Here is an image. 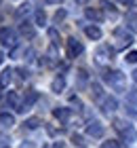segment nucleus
Segmentation results:
<instances>
[{"label": "nucleus", "mask_w": 137, "mask_h": 148, "mask_svg": "<svg viewBox=\"0 0 137 148\" xmlns=\"http://www.w3.org/2000/svg\"><path fill=\"white\" fill-rule=\"evenodd\" d=\"M114 127H116V131H120V136H122V140H125L127 144L137 140V131L129 123H125V121H114Z\"/></svg>", "instance_id": "f257e3e1"}, {"label": "nucleus", "mask_w": 137, "mask_h": 148, "mask_svg": "<svg viewBox=\"0 0 137 148\" xmlns=\"http://www.w3.org/2000/svg\"><path fill=\"white\" fill-rule=\"evenodd\" d=\"M38 97H40V95H38V91H36V89L25 91V95H23V99H21V112H23V110H30L32 106L38 102Z\"/></svg>", "instance_id": "f03ea898"}, {"label": "nucleus", "mask_w": 137, "mask_h": 148, "mask_svg": "<svg viewBox=\"0 0 137 148\" xmlns=\"http://www.w3.org/2000/svg\"><path fill=\"white\" fill-rule=\"evenodd\" d=\"M67 57H78L82 51H85V47H82V42L80 40H76V38H67Z\"/></svg>", "instance_id": "7ed1b4c3"}, {"label": "nucleus", "mask_w": 137, "mask_h": 148, "mask_svg": "<svg viewBox=\"0 0 137 148\" xmlns=\"http://www.w3.org/2000/svg\"><path fill=\"white\" fill-rule=\"evenodd\" d=\"M87 136L101 138V136H104V125H101L99 121H89V123H87Z\"/></svg>", "instance_id": "20e7f679"}, {"label": "nucleus", "mask_w": 137, "mask_h": 148, "mask_svg": "<svg viewBox=\"0 0 137 148\" xmlns=\"http://www.w3.org/2000/svg\"><path fill=\"white\" fill-rule=\"evenodd\" d=\"M0 42L13 49V47H15V34H13V30H9V28H0Z\"/></svg>", "instance_id": "39448f33"}, {"label": "nucleus", "mask_w": 137, "mask_h": 148, "mask_svg": "<svg viewBox=\"0 0 137 148\" xmlns=\"http://www.w3.org/2000/svg\"><path fill=\"white\" fill-rule=\"evenodd\" d=\"M104 78L108 80L110 85H114V87H122V74L116 72V70H114V72H106Z\"/></svg>", "instance_id": "423d86ee"}, {"label": "nucleus", "mask_w": 137, "mask_h": 148, "mask_svg": "<svg viewBox=\"0 0 137 148\" xmlns=\"http://www.w3.org/2000/svg\"><path fill=\"white\" fill-rule=\"evenodd\" d=\"M116 108H118V102H116V97H106L104 102H101V110L104 112H114Z\"/></svg>", "instance_id": "0eeeda50"}, {"label": "nucleus", "mask_w": 137, "mask_h": 148, "mask_svg": "<svg viewBox=\"0 0 137 148\" xmlns=\"http://www.w3.org/2000/svg\"><path fill=\"white\" fill-rule=\"evenodd\" d=\"M6 106H9V108H15V110H19L21 112V104H19V95L15 91H11L9 95H6Z\"/></svg>", "instance_id": "6e6552de"}, {"label": "nucleus", "mask_w": 137, "mask_h": 148, "mask_svg": "<svg viewBox=\"0 0 137 148\" xmlns=\"http://www.w3.org/2000/svg\"><path fill=\"white\" fill-rule=\"evenodd\" d=\"M70 108H55L53 110V116L55 119H59L61 121V123H67V121H70Z\"/></svg>", "instance_id": "1a4fd4ad"}, {"label": "nucleus", "mask_w": 137, "mask_h": 148, "mask_svg": "<svg viewBox=\"0 0 137 148\" xmlns=\"http://www.w3.org/2000/svg\"><path fill=\"white\" fill-rule=\"evenodd\" d=\"M15 125V116H13L11 112H0V127H13Z\"/></svg>", "instance_id": "9d476101"}, {"label": "nucleus", "mask_w": 137, "mask_h": 148, "mask_svg": "<svg viewBox=\"0 0 137 148\" xmlns=\"http://www.w3.org/2000/svg\"><path fill=\"white\" fill-rule=\"evenodd\" d=\"M19 32H21V36H25V38H34L36 36V30L32 28V23H25V21L19 25Z\"/></svg>", "instance_id": "9b49d317"}, {"label": "nucleus", "mask_w": 137, "mask_h": 148, "mask_svg": "<svg viewBox=\"0 0 137 148\" xmlns=\"http://www.w3.org/2000/svg\"><path fill=\"white\" fill-rule=\"evenodd\" d=\"M85 34H87L89 38H93V40H99V38H101V30L97 28V25H87V28H85Z\"/></svg>", "instance_id": "f8f14e48"}, {"label": "nucleus", "mask_w": 137, "mask_h": 148, "mask_svg": "<svg viewBox=\"0 0 137 148\" xmlns=\"http://www.w3.org/2000/svg\"><path fill=\"white\" fill-rule=\"evenodd\" d=\"M91 95H93L95 102H104V91H101V85H99V83H93V87H91Z\"/></svg>", "instance_id": "ddd939ff"}, {"label": "nucleus", "mask_w": 137, "mask_h": 148, "mask_svg": "<svg viewBox=\"0 0 137 148\" xmlns=\"http://www.w3.org/2000/svg\"><path fill=\"white\" fill-rule=\"evenodd\" d=\"M11 80H13V70H11V68H6L2 74H0V87H2V89H4V87H9Z\"/></svg>", "instance_id": "4468645a"}, {"label": "nucleus", "mask_w": 137, "mask_h": 148, "mask_svg": "<svg viewBox=\"0 0 137 148\" xmlns=\"http://www.w3.org/2000/svg\"><path fill=\"white\" fill-rule=\"evenodd\" d=\"M85 13H87V17H89V19H93V21H97V23H99V21H104V15H101L97 9H87Z\"/></svg>", "instance_id": "2eb2a0df"}, {"label": "nucleus", "mask_w": 137, "mask_h": 148, "mask_svg": "<svg viewBox=\"0 0 137 148\" xmlns=\"http://www.w3.org/2000/svg\"><path fill=\"white\" fill-rule=\"evenodd\" d=\"M63 87H65V80H63V76H57V78L53 80L51 89H53L55 93H59V91H63Z\"/></svg>", "instance_id": "dca6fc26"}, {"label": "nucleus", "mask_w": 137, "mask_h": 148, "mask_svg": "<svg viewBox=\"0 0 137 148\" xmlns=\"http://www.w3.org/2000/svg\"><path fill=\"white\" fill-rule=\"evenodd\" d=\"M40 123H42V121H40L38 116H32V119H27V121H25V123H23V125L27 127V129H36V127H38Z\"/></svg>", "instance_id": "f3484780"}, {"label": "nucleus", "mask_w": 137, "mask_h": 148, "mask_svg": "<svg viewBox=\"0 0 137 148\" xmlns=\"http://www.w3.org/2000/svg\"><path fill=\"white\" fill-rule=\"evenodd\" d=\"M32 11V4H21V6H19V9H17V17H23V15H27V13H30Z\"/></svg>", "instance_id": "a211bd4d"}, {"label": "nucleus", "mask_w": 137, "mask_h": 148, "mask_svg": "<svg viewBox=\"0 0 137 148\" xmlns=\"http://www.w3.org/2000/svg\"><path fill=\"white\" fill-rule=\"evenodd\" d=\"M72 142L76 144V146H80V148H85V146H87V142H85V138H82L80 133H74V136H72Z\"/></svg>", "instance_id": "6ab92c4d"}, {"label": "nucleus", "mask_w": 137, "mask_h": 148, "mask_svg": "<svg viewBox=\"0 0 137 148\" xmlns=\"http://www.w3.org/2000/svg\"><path fill=\"white\" fill-rule=\"evenodd\" d=\"M44 21H46V13L44 11H36V25H44Z\"/></svg>", "instance_id": "aec40b11"}, {"label": "nucleus", "mask_w": 137, "mask_h": 148, "mask_svg": "<svg viewBox=\"0 0 137 148\" xmlns=\"http://www.w3.org/2000/svg\"><path fill=\"white\" fill-rule=\"evenodd\" d=\"M49 36L53 38V45H59V40H61V38H59V34H57V30H55V28L49 30Z\"/></svg>", "instance_id": "412c9836"}, {"label": "nucleus", "mask_w": 137, "mask_h": 148, "mask_svg": "<svg viewBox=\"0 0 137 148\" xmlns=\"http://www.w3.org/2000/svg\"><path fill=\"white\" fill-rule=\"evenodd\" d=\"M127 62H129V64H137V51L127 53Z\"/></svg>", "instance_id": "4be33fe9"}, {"label": "nucleus", "mask_w": 137, "mask_h": 148, "mask_svg": "<svg viewBox=\"0 0 137 148\" xmlns=\"http://www.w3.org/2000/svg\"><path fill=\"white\" fill-rule=\"evenodd\" d=\"M127 99L131 104H137V91H127Z\"/></svg>", "instance_id": "5701e85b"}, {"label": "nucleus", "mask_w": 137, "mask_h": 148, "mask_svg": "<svg viewBox=\"0 0 137 148\" xmlns=\"http://www.w3.org/2000/svg\"><path fill=\"white\" fill-rule=\"evenodd\" d=\"M101 148H122L118 142H112V140H110V142H104V146H101Z\"/></svg>", "instance_id": "b1692460"}, {"label": "nucleus", "mask_w": 137, "mask_h": 148, "mask_svg": "<svg viewBox=\"0 0 137 148\" xmlns=\"http://www.w3.org/2000/svg\"><path fill=\"white\" fill-rule=\"evenodd\" d=\"M129 28H131L133 32H137V19L135 17H129Z\"/></svg>", "instance_id": "393cba45"}, {"label": "nucleus", "mask_w": 137, "mask_h": 148, "mask_svg": "<svg viewBox=\"0 0 137 148\" xmlns=\"http://www.w3.org/2000/svg\"><path fill=\"white\" fill-rule=\"evenodd\" d=\"M63 17H65V11H57V13H55V21H57V23H59Z\"/></svg>", "instance_id": "a878e982"}, {"label": "nucleus", "mask_w": 137, "mask_h": 148, "mask_svg": "<svg viewBox=\"0 0 137 148\" xmlns=\"http://www.w3.org/2000/svg\"><path fill=\"white\" fill-rule=\"evenodd\" d=\"M19 74H21V78H27V76H30V72H27L25 68H19Z\"/></svg>", "instance_id": "bb28decb"}, {"label": "nucleus", "mask_w": 137, "mask_h": 148, "mask_svg": "<svg viewBox=\"0 0 137 148\" xmlns=\"http://www.w3.org/2000/svg\"><path fill=\"white\" fill-rule=\"evenodd\" d=\"M19 148H34V144H32V142H23V144L19 146Z\"/></svg>", "instance_id": "cd10ccee"}, {"label": "nucleus", "mask_w": 137, "mask_h": 148, "mask_svg": "<svg viewBox=\"0 0 137 148\" xmlns=\"http://www.w3.org/2000/svg\"><path fill=\"white\" fill-rule=\"evenodd\" d=\"M53 148H65V144H63V142H55Z\"/></svg>", "instance_id": "c85d7f7f"}, {"label": "nucleus", "mask_w": 137, "mask_h": 148, "mask_svg": "<svg viewBox=\"0 0 137 148\" xmlns=\"http://www.w3.org/2000/svg\"><path fill=\"white\" fill-rule=\"evenodd\" d=\"M44 2H49V4H59L61 0H44Z\"/></svg>", "instance_id": "c756f323"}, {"label": "nucleus", "mask_w": 137, "mask_h": 148, "mask_svg": "<svg viewBox=\"0 0 137 148\" xmlns=\"http://www.w3.org/2000/svg\"><path fill=\"white\" fill-rule=\"evenodd\" d=\"M133 80H135V83H137V70L133 72Z\"/></svg>", "instance_id": "7c9ffc66"}, {"label": "nucleus", "mask_w": 137, "mask_h": 148, "mask_svg": "<svg viewBox=\"0 0 137 148\" xmlns=\"http://www.w3.org/2000/svg\"><path fill=\"white\" fill-rule=\"evenodd\" d=\"M2 59H4V55H2V53H0V64H2Z\"/></svg>", "instance_id": "2f4dec72"}, {"label": "nucleus", "mask_w": 137, "mask_h": 148, "mask_svg": "<svg viewBox=\"0 0 137 148\" xmlns=\"http://www.w3.org/2000/svg\"><path fill=\"white\" fill-rule=\"evenodd\" d=\"M2 148H9V146H2Z\"/></svg>", "instance_id": "473e14b6"}, {"label": "nucleus", "mask_w": 137, "mask_h": 148, "mask_svg": "<svg viewBox=\"0 0 137 148\" xmlns=\"http://www.w3.org/2000/svg\"><path fill=\"white\" fill-rule=\"evenodd\" d=\"M0 2H2V0H0Z\"/></svg>", "instance_id": "72a5a7b5"}]
</instances>
